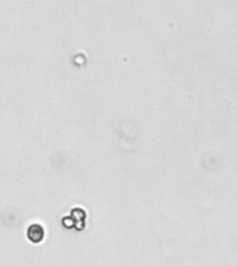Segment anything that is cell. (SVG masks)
Masks as SVG:
<instances>
[{
	"label": "cell",
	"mask_w": 237,
	"mask_h": 266,
	"mask_svg": "<svg viewBox=\"0 0 237 266\" xmlns=\"http://www.w3.org/2000/svg\"><path fill=\"white\" fill-rule=\"evenodd\" d=\"M45 236H46V230H45L43 224L38 223V222L29 224L28 230H27V237L31 243L39 244L45 240Z\"/></svg>",
	"instance_id": "6da1fadb"
}]
</instances>
